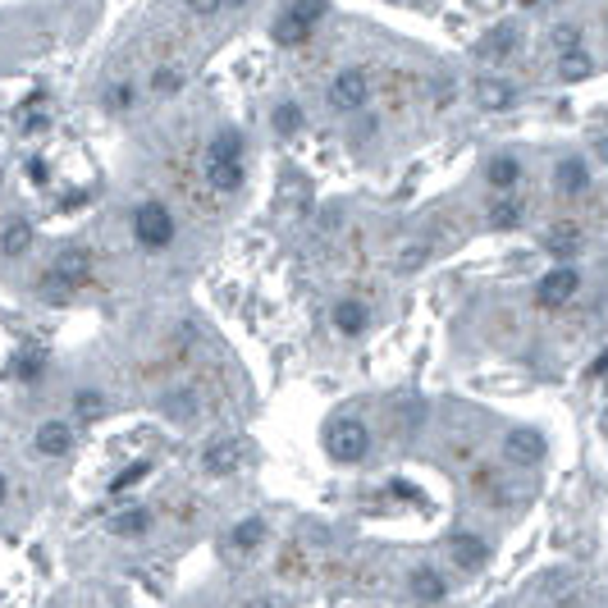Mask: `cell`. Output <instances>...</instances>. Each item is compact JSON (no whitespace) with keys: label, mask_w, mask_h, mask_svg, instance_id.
I'll use <instances>...</instances> for the list:
<instances>
[{"label":"cell","mask_w":608,"mask_h":608,"mask_svg":"<svg viewBox=\"0 0 608 608\" xmlns=\"http://www.w3.org/2000/svg\"><path fill=\"white\" fill-rule=\"evenodd\" d=\"M174 233H179V224H174V211H170L165 201L147 197V201L133 206V238H138V247L165 252V247L174 242Z\"/></svg>","instance_id":"1"},{"label":"cell","mask_w":608,"mask_h":608,"mask_svg":"<svg viewBox=\"0 0 608 608\" xmlns=\"http://www.w3.org/2000/svg\"><path fill=\"white\" fill-rule=\"evenodd\" d=\"M92 283V256L83 252V247H65L56 261H51V274L42 279V297H69V293H78V288H88Z\"/></svg>","instance_id":"2"},{"label":"cell","mask_w":608,"mask_h":608,"mask_svg":"<svg viewBox=\"0 0 608 608\" xmlns=\"http://www.w3.org/2000/svg\"><path fill=\"white\" fill-rule=\"evenodd\" d=\"M325 453H330L335 462L353 467V462H362V458L371 453V430H366L357 417H339V421H330V430H325Z\"/></svg>","instance_id":"3"},{"label":"cell","mask_w":608,"mask_h":608,"mask_svg":"<svg viewBox=\"0 0 608 608\" xmlns=\"http://www.w3.org/2000/svg\"><path fill=\"white\" fill-rule=\"evenodd\" d=\"M325 101H330V110H339V115L362 110V106L371 101V83H366V74H362V69H344V74L330 83Z\"/></svg>","instance_id":"4"},{"label":"cell","mask_w":608,"mask_h":608,"mask_svg":"<svg viewBox=\"0 0 608 608\" xmlns=\"http://www.w3.org/2000/svg\"><path fill=\"white\" fill-rule=\"evenodd\" d=\"M576 288H581L576 265H558V270H549V274L535 283V302H540L544 312H553V307H567V302L576 297Z\"/></svg>","instance_id":"5"},{"label":"cell","mask_w":608,"mask_h":608,"mask_svg":"<svg viewBox=\"0 0 608 608\" xmlns=\"http://www.w3.org/2000/svg\"><path fill=\"white\" fill-rule=\"evenodd\" d=\"M503 458H508V462H517V467L540 462V458H544V435H540V430H531V426L508 430V439H503Z\"/></svg>","instance_id":"6"},{"label":"cell","mask_w":608,"mask_h":608,"mask_svg":"<svg viewBox=\"0 0 608 608\" xmlns=\"http://www.w3.org/2000/svg\"><path fill=\"white\" fill-rule=\"evenodd\" d=\"M517 46H521V33H517L512 24H499V28H489V33L480 37L476 56H480V60H508V56H517Z\"/></svg>","instance_id":"7"},{"label":"cell","mask_w":608,"mask_h":608,"mask_svg":"<svg viewBox=\"0 0 608 608\" xmlns=\"http://www.w3.org/2000/svg\"><path fill=\"white\" fill-rule=\"evenodd\" d=\"M448 553H453V562H458L462 572H476V567H485V562H489V544H485L480 535H471V531L453 535Z\"/></svg>","instance_id":"8"},{"label":"cell","mask_w":608,"mask_h":608,"mask_svg":"<svg viewBox=\"0 0 608 608\" xmlns=\"http://www.w3.org/2000/svg\"><path fill=\"white\" fill-rule=\"evenodd\" d=\"M366 325H371V312H366V302H357V297H344V302H335V330H339V335L357 339V335H362Z\"/></svg>","instance_id":"9"},{"label":"cell","mask_w":608,"mask_h":608,"mask_svg":"<svg viewBox=\"0 0 608 608\" xmlns=\"http://www.w3.org/2000/svg\"><path fill=\"white\" fill-rule=\"evenodd\" d=\"M553 188H558L562 197H581V192L590 188V170H585V160H576V156L558 160V170H553Z\"/></svg>","instance_id":"10"},{"label":"cell","mask_w":608,"mask_h":608,"mask_svg":"<svg viewBox=\"0 0 608 608\" xmlns=\"http://www.w3.org/2000/svg\"><path fill=\"white\" fill-rule=\"evenodd\" d=\"M521 220H526V201L521 197H512V192L494 197V206H489V229L494 233H512Z\"/></svg>","instance_id":"11"},{"label":"cell","mask_w":608,"mask_h":608,"mask_svg":"<svg viewBox=\"0 0 608 608\" xmlns=\"http://www.w3.org/2000/svg\"><path fill=\"white\" fill-rule=\"evenodd\" d=\"M544 252H549L558 265H572V256L581 252V229H572V224H553V229L544 233Z\"/></svg>","instance_id":"12"},{"label":"cell","mask_w":608,"mask_h":608,"mask_svg":"<svg viewBox=\"0 0 608 608\" xmlns=\"http://www.w3.org/2000/svg\"><path fill=\"white\" fill-rule=\"evenodd\" d=\"M33 444H37V453H46V458H65V453L74 448V430H69L65 421H42Z\"/></svg>","instance_id":"13"},{"label":"cell","mask_w":608,"mask_h":608,"mask_svg":"<svg viewBox=\"0 0 608 608\" xmlns=\"http://www.w3.org/2000/svg\"><path fill=\"white\" fill-rule=\"evenodd\" d=\"M517 101V88L508 78H480L476 83V106L480 110H508Z\"/></svg>","instance_id":"14"},{"label":"cell","mask_w":608,"mask_h":608,"mask_svg":"<svg viewBox=\"0 0 608 608\" xmlns=\"http://www.w3.org/2000/svg\"><path fill=\"white\" fill-rule=\"evenodd\" d=\"M206 183L215 192H238L242 188V160H206Z\"/></svg>","instance_id":"15"},{"label":"cell","mask_w":608,"mask_h":608,"mask_svg":"<svg viewBox=\"0 0 608 608\" xmlns=\"http://www.w3.org/2000/svg\"><path fill=\"white\" fill-rule=\"evenodd\" d=\"M10 376L24 380V385H37V380L46 376V353H42V348H24V353H15Z\"/></svg>","instance_id":"16"},{"label":"cell","mask_w":608,"mask_h":608,"mask_svg":"<svg viewBox=\"0 0 608 608\" xmlns=\"http://www.w3.org/2000/svg\"><path fill=\"white\" fill-rule=\"evenodd\" d=\"M412 594H417L421 603H439V599L448 594V585H444V576H439L435 567H417V572H412Z\"/></svg>","instance_id":"17"},{"label":"cell","mask_w":608,"mask_h":608,"mask_svg":"<svg viewBox=\"0 0 608 608\" xmlns=\"http://www.w3.org/2000/svg\"><path fill=\"white\" fill-rule=\"evenodd\" d=\"M325 10H330V0H288V10H283V15H288L297 28H307V33H312V28L325 19Z\"/></svg>","instance_id":"18"},{"label":"cell","mask_w":608,"mask_h":608,"mask_svg":"<svg viewBox=\"0 0 608 608\" xmlns=\"http://www.w3.org/2000/svg\"><path fill=\"white\" fill-rule=\"evenodd\" d=\"M33 247V224L28 220H10L5 229H0V252L5 256H24Z\"/></svg>","instance_id":"19"},{"label":"cell","mask_w":608,"mask_h":608,"mask_svg":"<svg viewBox=\"0 0 608 608\" xmlns=\"http://www.w3.org/2000/svg\"><path fill=\"white\" fill-rule=\"evenodd\" d=\"M242 147H247V138L238 129H220L211 151H206V160H242Z\"/></svg>","instance_id":"20"},{"label":"cell","mask_w":608,"mask_h":608,"mask_svg":"<svg viewBox=\"0 0 608 608\" xmlns=\"http://www.w3.org/2000/svg\"><path fill=\"white\" fill-rule=\"evenodd\" d=\"M233 467H238V444L220 439L206 448V476H233Z\"/></svg>","instance_id":"21"},{"label":"cell","mask_w":608,"mask_h":608,"mask_svg":"<svg viewBox=\"0 0 608 608\" xmlns=\"http://www.w3.org/2000/svg\"><path fill=\"white\" fill-rule=\"evenodd\" d=\"M485 179H489V188H499V192H508L517 179H521V165L512 160V156H494L489 165H485Z\"/></svg>","instance_id":"22"},{"label":"cell","mask_w":608,"mask_h":608,"mask_svg":"<svg viewBox=\"0 0 608 608\" xmlns=\"http://www.w3.org/2000/svg\"><path fill=\"white\" fill-rule=\"evenodd\" d=\"M160 412H165V417H174V421L197 417V389H170V394L160 398Z\"/></svg>","instance_id":"23"},{"label":"cell","mask_w":608,"mask_h":608,"mask_svg":"<svg viewBox=\"0 0 608 608\" xmlns=\"http://www.w3.org/2000/svg\"><path fill=\"white\" fill-rule=\"evenodd\" d=\"M147 531H151V512L147 508H129V512L115 517V535H124V540H142Z\"/></svg>","instance_id":"24"},{"label":"cell","mask_w":608,"mask_h":608,"mask_svg":"<svg viewBox=\"0 0 608 608\" xmlns=\"http://www.w3.org/2000/svg\"><path fill=\"white\" fill-rule=\"evenodd\" d=\"M265 540V521L261 517H247V521H238L233 531H229V544L238 549V553H247V549H256Z\"/></svg>","instance_id":"25"},{"label":"cell","mask_w":608,"mask_h":608,"mask_svg":"<svg viewBox=\"0 0 608 608\" xmlns=\"http://www.w3.org/2000/svg\"><path fill=\"white\" fill-rule=\"evenodd\" d=\"M558 74H562V83H581L594 74V60L585 51H567V56H558Z\"/></svg>","instance_id":"26"},{"label":"cell","mask_w":608,"mask_h":608,"mask_svg":"<svg viewBox=\"0 0 608 608\" xmlns=\"http://www.w3.org/2000/svg\"><path fill=\"white\" fill-rule=\"evenodd\" d=\"M270 124H274L279 138H293V133L302 129V106H297V101H279L274 115H270Z\"/></svg>","instance_id":"27"},{"label":"cell","mask_w":608,"mask_h":608,"mask_svg":"<svg viewBox=\"0 0 608 608\" xmlns=\"http://www.w3.org/2000/svg\"><path fill=\"white\" fill-rule=\"evenodd\" d=\"M133 101H138L133 83H110V88H106V110H110V115H124V110H133Z\"/></svg>","instance_id":"28"},{"label":"cell","mask_w":608,"mask_h":608,"mask_svg":"<svg viewBox=\"0 0 608 608\" xmlns=\"http://www.w3.org/2000/svg\"><path fill=\"white\" fill-rule=\"evenodd\" d=\"M179 88H183V74H179L174 65H160V69L151 74V92H156V97H174Z\"/></svg>","instance_id":"29"},{"label":"cell","mask_w":608,"mask_h":608,"mask_svg":"<svg viewBox=\"0 0 608 608\" xmlns=\"http://www.w3.org/2000/svg\"><path fill=\"white\" fill-rule=\"evenodd\" d=\"M151 476V462H133V467H124L115 480H110V494H124V489H133L138 480H147Z\"/></svg>","instance_id":"30"},{"label":"cell","mask_w":608,"mask_h":608,"mask_svg":"<svg viewBox=\"0 0 608 608\" xmlns=\"http://www.w3.org/2000/svg\"><path fill=\"white\" fill-rule=\"evenodd\" d=\"M553 46H558V56L581 51V28H576V24H558V28H553Z\"/></svg>","instance_id":"31"},{"label":"cell","mask_w":608,"mask_h":608,"mask_svg":"<svg viewBox=\"0 0 608 608\" xmlns=\"http://www.w3.org/2000/svg\"><path fill=\"white\" fill-rule=\"evenodd\" d=\"M426 261H430V247H426V242H412V247L398 252V270H403V274H412V270L426 265Z\"/></svg>","instance_id":"32"},{"label":"cell","mask_w":608,"mask_h":608,"mask_svg":"<svg viewBox=\"0 0 608 608\" xmlns=\"http://www.w3.org/2000/svg\"><path fill=\"white\" fill-rule=\"evenodd\" d=\"M101 407H106V398H101L97 389H78V394H74V412H78V417H101Z\"/></svg>","instance_id":"33"},{"label":"cell","mask_w":608,"mask_h":608,"mask_svg":"<svg viewBox=\"0 0 608 608\" xmlns=\"http://www.w3.org/2000/svg\"><path fill=\"white\" fill-rule=\"evenodd\" d=\"M183 5H188L197 19H211V15H220V10H224V0H183Z\"/></svg>","instance_id":"34"},{"label":"cell","mask_w":608,"mask_h":608,"mask_svg":"<svg viewBox=\"0 0 608 608\" xmlns=\"http://www.w3.org/2000/svg\"><path fill=\"white\" fill-rule=\"evenodd\" d=\"M28 179H33V183H46V179H51L46 160H28Z\"/></svg>","instance_id":"35"},{"label":"cell","mask_w":608,"mask_h":608,"mask_svg":"<svg viewBox=\"0 0 608 608\" xmlns=\"http://www.w3.org/2000/svg\"><path fill=\"white\" fill-rule=\"evenodd\" d=\"M608 376V353H599L594 362H590V380H603Z\"/></svg>","instance_id":"36"},{"label":"cell","mask_w":608,"mask_h":608,"mask_svg":"<svg viewBox=\"0 0 608 608\" xmlns=\"http://www.w3.org/2000/svg\"><path fill=\"white\" fill-rule=\"evenodd\" d=\"M5 499H10V480H5V476H0V503H5Z\"/></svg>","instance_id":"37"},{"label":"cell","mask_w":608,"mask_h":608,"mask_svg":"<svg viewBox=\"0 0 608 608\" xmlns=\"http://www.w3.org/2000/svg\"><path fill=\"white\" fill-rule=\"evenodd\" d=\"M594 147H599V156H603V160H608V138H599V142H594Z\"/></svg>","instance_id":"38"},{"label":"cell","mask_w":608,"mask_h":608,"mask_svg":"<svg viewBox=\"0 0 608 608\" xmlns=\"http://www.w3.org/2000/svg\"><path fill=\"white\" fill-rule=\"evenodd\" d=\"M247 5V0H224V10H242Z\"/></svg>","instance_id":"39"},{"label":"cell","mask_w":608,"mask_h":608,"mask_svg":"<svg viewBox=\"0 0 608 608\" xmlns=\"http://www.w3.org/2000/svg\"><path fill=\"white\" fill-rule=\"evenodd\" d=\"M553 608H576V599H558V603H553Z\"/></svg>","instance_id":"40"},{"label":"cell","mask_w":608,"mask_h":608,"mask_svg":"<svg viewBox=\"0 0 608 608\" xmlns=\"http://www.w3.org/2000/svg\"><path fill=\"white\" fill-rule=\"evenodd\" d=\"M247 608H270V603H265V599H252V603H247Z\"/></svg>","instance_id":"41"},{"label":"cell","mask_w":608,"mask_h":608,"mask_svg":"<svg viewBox=\"0 0 608 608\" xmlns=\"http://www.w3.org/2000/svg\"><path fill=\"white\" fill-rule=\"evenodd\" d=\"M526 5H531V0H526Z\"/></svg>","instance_id":"42"}]
</instances>
